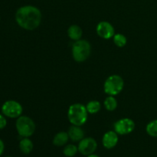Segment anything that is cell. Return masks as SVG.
Returning <instances> with one entry per match:
<instances>
[{
    "mask_svg": "<svg viewBox=\"0 0 157 157\" xmlns=\"http://www.w3.org/2000/svg\"><path fill=\"white\" fill-rule=\"evenodd\" d=\"M42 15L39 9L33 6H24L20 7L15 13L17 24L25 30L36 29L41 22Z\"/></svg>",
    "mask_w": 157,
    "mask_h": 157,
    "instance_id": "1",
    "label": "cell"
},
{
    "mask_svg": "<svg viewBox=\"0 0 157 157\" xmlns=\"http://www.w3.org/2000/svg\"><path fill=\"white\" fill-rule=\"evenodd\" d=\"M87 108L82 104H71L69 107L68 110H67V118L72 125L75 126H81L84 125L87 121Z\"/></svg>",
    "mask_w": 157,
    "mask_h": 157,
    "instance_id": "2",
    "label": "cell"
},
{
    "mask_svg": "<svg viewBox=\"0 0 157 157\" xmlns=\"http://www.w3.org/2000/svg\"><path fill=\"white\" fill-rule=\"evenodd\" d=\"M91 46L86 40H78L72 46V56L77 62H84L90 57Z\"/></svg>",
    "mask_w": 157,
    "mask_h": 157,
    "instance_id": "3",
    "label": "cell"
},
{
    "mask_svg": "<svg viewBox=\"0 0 157 157\" xmlns=\"http://www.w3.org/2000/svg\"><path fill=\"white\" fill-rule=\"evenodd\" d=\"M124 81L122 77L118 75H113L106 79L104 84V90L109 96H116L123 90Z\"/></svg>",
    "mask_w": 157,
    "mask_h": 157,
    "instance_id": "4",
    "label": "cell"
},
{
    "mask_svg": "<svg viewBox=\"0 0 157 157\" xmlns=\"http://www.w3.org/2000/svg\"><path fill=\"white\" fill-rule=\"evenodd\" d=\"M18 133L23 137H29L34 134L36 125L32 118L27 116H20L15 123Z\"/></svg>",
    "mask_w": 157,
    "mask_h": 157,
    "instance_id": "5",
    "label": "cell"
},
{
    "mask_svg": "<svg viewBox=\"0 0 157 157\" xmlns=\"http://www.w3.org/2000/svg\"><path fill=\"white\" fill-rule=\"evenodd\" d=\"M2 112L3 115L9 118H18L22 113L23 108L19 103L13 100H10L3 104Z\"/></svg>",
    "mask_w": 157,
    "mask_h": 157,
    "instance_id": "6",
    "label": "cell"
},
{
    "mask_svg": "<svg viewBox=\"0 0 157 157\" xmlns=\"http://www.w3.org/2000/svg\"><path fill=\"white\" fill-rule=\"evenodd\" d=\"M134 129V121L130 118H123L114 124V131L120 135L129 134L132 133Z\"/></svg>",
    "mask_w": 157,
    "mask_h": 157,
    "instance_id": "7",
    "label": "cell"
},
{
    "mask_svg": "<svg viewBox=\"0 0 157 157\" xmlns=\"http://www.w3.org/2000/svg\"><path fill=\"white\" fill-rule=\"evenodd\" d=\"M78 151L84 156L93 154L98 148V143L94 138L87 137L81 140L78 144Z\"/></svg>",
    "mask_w": 157,
    "mask_h": 157,
    "instance_id": "8",
    "label": "cell"
},
{
    "mask_svg": "<svg viewBox=\"0 0 157 157\" xmlns=\"http://www.w3.org/2000/svg\"><path fill=\"white\" fill-rule=\"evenodd\" d=\"M96 31L98 35L104 39H110L115 35L113 26L110 22L106 21H102L98 23Z\"/></svg>",
    "mask_w": 157,
    "mask_h": 157,
    "instance_id": "9",
    "label": "cell"
},
{
    "mask_svg": "<svg viewBox=\"0 0 157 157\" xmlns=\"http://www.w3.org/2000/svg\"><path fill=\"white\" fill-rule=\"evenodd\" d=\"M119 138L118 134L115 131H108L104 135L102 139V144L106 149H113L117 144Z\"/></svg>",
    "mask_w": 157,
    "mask_h": 157,
    "instance_id": "10",
    "label": "cell"
},
{
    "mask_svg": "<svg viewBox=\"0 0 157 157\" xmlns=\"http://www.w3.org/2000/svg\"><path fill=\"white\" fill-rule=\"evenodd\" d=\"M67 133H68L69 138L74 142H78V141L80 142L84 137V130L79 126L72 125L69 128Z\"/></svg>",
    "mask_w": 157,
    "mask_h": 157,
    "instance_id": "11",
    "label": "cell"
},
{
    "mask_svg": "<svg viewBox=\"0 0 157 157\" xmlns=\"http://www.w3.org/2000/svg\"><path fill=\"white\" fill-rule=\"evenodd\" d=\"M82 34V29L80 26L77 25H72L67 29L68 37L73 41H78V40L81 39Z\"/></svg>",
    "mask_w": 157,
    "mask_h": 157,
    "instance_id": "12",
    "label": "cell"
},
{
    "mask_svg": "<svg viewBox=\"0 0 157 157\" xmlns=\"http://www.w3.org/2000/svg\"><path fill=\"white\" fill-rule=\"evenodd\" d=\"M69 140V136L68 133H66V132L61 131L59 133H57L53 138V144L56 147H62L64 146L67 143Z\"/></svg>",
    "mask_w": 157,
    "mask_h": 157,
    "instance_id": "13",
    "label": "cell"
},
{
    "mask_svg": "<svg viewBox=\"0 0 157 157\" xmlns=\"http://www.w3.org/2000/svg\"><path fill=\"white\" fill-rule=\"evenodd\" d=\"M33 143L29 137H24L19 143V149L24 154H29L33 150Z\"/></svg>",
    "mask_w": 157,
    "mask_h": 157,
    "instance_id": "14",
    "label": "cell"
},
{
    "mask_svg": "<svg viewBox=\"0 0 157 157\" xmlns=\"http://www.w3.org/2000/svg\"><path fill=\"white\" fill-rule=\"evenodd\" d=\"M104 107L108 111H113L117 107V101L113 96H108L104 100Z\"/></svg>",
    "mask_w": 157,
    "mask_h": 157,
    "instance_id": "15",
    "label": "cell"
},
{
    "mask_svg": "<svg viewBox=\"0 0 157 157\" xmlns=\"http://www.w3.org/2000/svg\"><path fill=\"white\" fill-rule=\"evenodd\" d=\"M86 108H87V112L89 113L94 114V113H97L101 110V104L98 101H91L87 103V104L86 105Z\"/></svg>",
    "mask_w": 157,
    "mask_h": 157,
    "instance_id": "16",
    "label": "cell"
},
{
    "mask_svg": "<svg viewBox=\"0 0 157 157\" xmlns=\"http://www.w3.org/2000/svg\"><path fill=\"white\" fill-rule=\"evenodd\" d=\"M146 130L148 135L153 137H157V120L150 121L146 127Z\"/></svg>",
    "mask_w": 157,
    "mask_h": 157,
    "instance_id": "17",
    "label": "cell"
},
{
    "mask_svg": "<svg viewBox=\"0 0 157 157\" xmlns=\"http://www.w3.org/2000/svg\"><path fill=\"white\" fill-rule=\"evenodd\" d=\"M113 42L116 44L117 47L119 48H123L127 44V39L126 38L125 35H122V34H115L113 37Z\"/></svg>",
    "mask_w": 157,
    "mask_h": 157,
    "instance_id": "18",
    "label": "cell"
},
{
    "mask_svg": "<svg viewBox=\"0 0 157 157\" xmlns=\"http://www.w3.org/2000/svg\"><path fill=\"white\" fill-rule=\"evenodd\" d=\"M78 152V147H76L75 145L73 144H68V145L64 147V150H63V153L64 155L67 157H73L77 154V153Z\"/></svg>",
    "mask_w": 157,
    "mask_h": 157,
    "instance_id": "19",
    "label": "cell"
},
{
    "mask_svg": "<svg viewBox=\"0 0 157 157\" xmlns=\"http://www.w3.org/2000/svg\"><path fill=\"white\" fill-rule=\"evenodd\" d=\"M7 125V121H6L5 116L2 114H0V130H2Z\"/></svg>",
    "mask_w": 157,
    "mask_h": 157,
    "instance_id": "20",
    "label": "cell"
},
{
    "mask_svg": "<svg viewBox=\"0 0 157 157\" xmlns=\"http://www.w3.org/2000/svg\"><path fill=\"white\" fill-rule=\"evenodd\" d=\"M4 150H5L4 143H3V141L0 139V156L2 155L3 152H4Z\"/></svg>",
    "mask_w": 157,
    "mask_h": 157,
    "instance_id": "21",
    "label": "cell"
},
{
    "mask_svg": "<svg viewBox=\"0 0 157 157\" xmlns=\"http://www.w3.org/2000/svg\"><path fill=\"white\" fill-rule=\"evenodd\" d=\"M87 157H99L98 156V155H95V154H90V155H89V156H87Z\"/></svg>",
    "mask_w": 157,
    "mask_h": 157,
    "instance_id": "22",
    "label": "cell"
},
{
    "mask_svg": "<svg viewBox=\"0 0 157 157\" xmlns=\"http://www.w3.org/2000/svg\"><path fill=\"white\" fill-rule=\"evenodd\" d=\"M6 157H12V156H6Z\"/></svg>",
    "mask_w": 157,
    "mask_h": 157,
    "instance_id": "23",
    "label": "cell"
}]
</instances>
